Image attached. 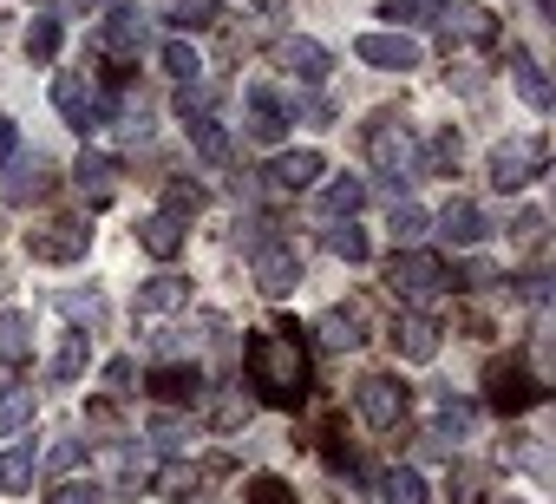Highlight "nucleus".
<instances>
[{
	"instance_id": "obj_1",
	"label": "nucleus",
	"mask_w": 556,
	"mask_h": 504,
	"mask_svg": "<svg viewBox=\"0 0 556 504\" xmlns=\"http://www.w3.org/2000/svg\"><path fill=\"white\" fill-rule=\"evenodd\" d=\"M249 387L268 406H302L308 400V354L295 341V328H268L249 341Z\"/></svg>"
},
{
	"instance_id": "obj_2",
	"label": "nucleus",
	"mask_w": 556,
	"mask_h": 504,
	"mask_svg": "<svg viewBox=\"0 0 556 504\" xmlns=\"http://www.w3.org/2000/svg\"><path fill=\"white\" fill-rule=\"evenodd\" d=\"M387 289H393L400 302L426 308V302H439V295L452 289V269H445V256H432V249H400L393 269H387Z\"/></svg>"
},
{
	"instance_id": "obj_3",
	"label": "nucleus",
	"mask_w": 556,
	"mask_h": 504,
	"mask_svg": "<svg viewBox=\"0 0 556 504\" xmlns=\"http://www.w3.org/2000/svg\"><path fill=\"white\" fill-rule=\"evenodd\" d=\"M367 158H374V171H380L393 190L419 177V151H413V131H406L393 112H380V118L367 125Z\"/></svg>"
},
{
	"instance_id": "obj_4",
	"label": "nucleus",
	"mask_w": 556,
	"mask_h": 504,
	"mask_svg": "<svg viewBox=\"0 0 556 504\" xmlns=\"http://www.w3.org/2000/svg\"><path fill=\"white\" fill-rule=\"evenodd\" d=\"M249 269H255V289H262L268 302H282V295L302 282V263H295V249H289L282 236H262V242H249Z\"/></svg>"
},
{
	"instance_id": "obj_5",
	"label": "nucleus",
	"mask_w": 556,
	"mask_h": 504,
	"mask_svg": "<svg viewBox=\"0 0 556 504\" xmlns=\"http://www.w3.org/2000/svg\"><path fill=\"white\" fill-rule=\"evenodd\" d=\"M543 158H549L543 138H504V144L491 151V184H497V190H523L530 177H543Z\"/></svg>"
},
{
	"instance_id": "obj_6",
	"label": "nucleus",
	"mask_w": 556,
	"mask_h": 504,
	"mask_svg": "<svg viewBox=\"0 0 556 504\" xmlns=\"http://www.w3.org/2000/svg\"><path fill=\"white\" fill-rule=\"evenodd\" d=\"M354 406H361V419H367V426L393 432V426L406 419V387H400L393 374H367V380L354 387Z\"/></svg>"
},
{
	"instance_id": "obj_7",
	"label": "nucleus",
	"mask_w": 556,
	"mask_h": 504,
	"mask_svg": "<svg viewBox=\"0 0 556 504\" xmlns=\"http://www.w3.org/2000/svg\"><path fill=\"white\" fill-rule=\"evenodd\" d=\"M484 400H491L497 413H523V406H536V400H543V380H536L530 367L504 361V367H491V374H484Z\"/></svg>"
},
{
	"instance_id": "obj_8",
	"label": "nucleus",
	"mask_w": 556,
	"mask_h": 504,
	"mask_svg": "<svg viewBox=\"0 0 556 504\" xmlns=\"http://www.w3.org/2000/svg\"><path fill=\"white\" fill-rule=\"evenodd\" d=\"M86 242H92L86 223H40V229H27V256L34 263H79Z\"/></svg>"
},
{
	"instance_id": "obj_9",
	"label": "nucleus",
	"mask_w": 556,
	"mask_h": 504,
	"mask_svg": "<svg viewBox=\"0 0 556 504\" xmlns=\"http://www.w3.org/2000/svg\"><path fill=\"white\" fill-rule=\"evenodd\" d=\"M367 66H380V73H419L426 66V47L413 40V34H361V47H354Z\"/></svg>"
},
{
	"instance_id": "obj_10",
	"label": "nucleus",
	"mask_w": 556,
	"mask_h": 504,
	"mask_svg": "<svg viewBox=\"0 0 556 504\" xmlns=\"http://www.w3.org/2000/svg\"><path fill=\"white\" fill-rule=\"evenodd\" d=\"M53 105H60V118H66L73 131H99V125H105V99H99L79 73H60V79H53Z\"/></svg>"
},
{
	"instance_id": "obj_11",
	"label": "nucleus",
	"mask_w": 556,
	"mask_h": 504,
	"mask_svg": "<svg viewBox=\"0 0 556 504\" xmlns=\"http://www.w3.org/2000/svg\"><path fill=\"white\" fill-rule=\"evenodd\" d=\"M242 112H249V138H255V144H282V131H289V99H282V92L249 86V92H242Z\"/></svg>"
},
{
	"instance_id": "obj_12",
	"label": "nucleus",
	"mask_w": 556,
	"mask_h": 504,
	"mask_svg": "<svg viewBox=\"0 0 556 504\" xmlns=\"http://www.w3.org/2000/svg\"><path fill=\"white\" fill-rule=\"evenodd\" d=\"M315 177H321V151H308V144H302V151H282V158L262 171V184H268L275 197H302Z\"/></svg>"
},
{
	"instance_id": "obj_13",
	"label": "nucleus",
	"mask_w": 556,
	"mask_h": 504,
	"mask_svg": "<svg viewBox=\"0 0 556 504\" xmlns=\"http://www.w3.org/2000/svg\"><path fill=\"white\" fill-rule=\"evenodd\" d=\"M92 47H99V53H105L112 66H131V60L144 53V21L118 8L112 21H99V34H92Z\"/></svg>"
},
{
	"instance_id": "obj_14",
	"label": "nucleus",
	"mask_w": 556,
	"mask_h": 504,
	"mask_svg": "<svg viewBox=\"0 0 556 504\" xmlns=\"http://www.w3.org/2000/svg\"><path fill=\"white\" fill-rule=\"evenodd\" d=\"M432 223H439V236H445L452 249H478V242L491 236V216H484L478 203H465V197H452V203H445Z\"/></svg>"
},
{
	"instance_id": "obj_15",
	"label": "nucleus",
	"mask_w": 556,
	"mask_h": 504,
	"mask_svg": "<svg viewBox=\"0 0 556 504\" xmlns=\"http://www.w3.org/2000/svg\"><path fill=\"white\" fill-rule=\"evenodd\" d=\"M73 184H79L86 203H112V197H118V158H112V151H79Z\"/></svg>"
},
{
	"instance_id": "obj_16",
	"label": "nucleus",
	"mask_w": 556,
	"mask_h": 504,
	"mask_svg": "<svg viewBox=\"0 0 556 504\" xmlns=\"http://www.w3.org/2000/svg\"><path fill=\"white\" fill-rule=\"evenodd\" d=\"M275 60H282V66H289V73H295L302 86H321V79L334 73V60H328V47H315L308 34H289L282 47H275Z\"/></svg>"
},
{
	"instance_id": "obj_17",
	"label": "nucleus",
	"mask_w": 556,
	"mask_h": 504,
	"mask_svg": "<svg viewBox=\"0 0 556 504\" xmlns=\"http://www.w3.org/2000/svg\"><path fill=\"white\" fill-rule=\"evenodd\" d=\"M439 21H445V34H452L458 47H491V40H497V14H491V8H471V0H465V8H445Z\"/></svg>"
},
{
	"instance_id": "obj_18",
	"label": "nucleus",
	"mask_w": 556,
	"mask_h": 504,
	"mask_svg": "<svg viewBox=\"0 0 556 504\" xmlns=\"http://www.w3.org/2000/svg\"><path fill=\"white\" fill-rule=\"evenodd\" d=\"M361 203H367V177H334V184L321 190V216H328V223H354Z\"/></svg>"
},
{
	"instance_id": "obj_19",
	"label": "nucleus",
	"mask_w": 556,
	"mask_h": 504,
	"mask_svg": "<svg viewBox=\"0 0 556 504\" xmlns=\"http://www.w3.org/2000/svg\"><path fill=\"white\" fill-rule=\"evenodd\" d=\"M321 341H328V348H341V354H348V348H361V341H367V315H361L354 302H348V308H328V315H321Z\"/></svg>"
},
{
	"instance_id": "obj_20",
	"label": "nucleus",
	"mask_w": 556,
	"mask_h": 504,
	"mask_svg": "<svg viewBox=\"0 0 556 504\" xmlns=\"http://www.w3.org/2000/svg\"><path fill=\"white\" fill-rule=\"evenodd\" d=\"M393 341H400V354H406V361H419V367H426V361L439 354V322H432V315H406Z\"/></svg>"
},
{
	"instance_id": "obj_21",
	"label": "nucleus",
	"mask_w": 556,
	"mask_h": 504,
	"mask_svg": "<svg viewBox=\"0 0 556 504\" xmlns=\"http://www.w3.org/2000/svg\"><path fill=\"white\" fill-rule=\"evenodd\" d=\"M151 393H157V400H170V406H184V400H197V393H203V374H197V367H184V361H170V367H157V374H151Z\"/></svg>"
},
{
	"instance_id": "obj_22",
	"label": "nucleus",
	"mask_w": 556,
	"mask_h": 504,
	"mask_svg": "<svg viewBox=\"0 0 556 504\" xmlns=\"http://www.w3.org/2000/svg\"><path fill=\"white\" fill-rule=\"evenodd\" d=\"M190 302V282L184 276H151L144 289H138V308L144 315H170V308H184Z\"/></svg>"
},
{
	"instance_id": "obj_23",
	"label": "nucleus",
	"mask_w": 556,
	"mask_h": 504,
	"mask_svg": "<svg viewBox=\"0 0 556 504\" xmlns=\"http://www.w3.org/2000/svg\"><path fill=\"white\" fill-rule=\"evenodd\" d=\"M138 242L151 249V256H157V263H170V256H177V249H184V223H177L170 210H157V216H151V223L138 229Z\"/></svg>"
},
{
	"instance_id": "obj_24",
	"label": "nucleus",
	"mask_w": 556,
	"mask_h": 504,
	"mask_svg": "<svg viewBox=\"0 0 556 504\" xmlns=\"http://www.w3.org/2000/svg\"><path fill=\"white\" fill-rule=\"evenodd\" d=\"M27 354H34V322L8 308V315H0V367H21Z\"/></svg>"
},
{
	"instance_id": "obj_25",
	"label": "nucleus",
	"mask_w": 556,
	"mask_h": 504,
	"mask_svg": "<svg viewBox=\"0 0 556 504\" xmlns=\"http://www.w3.org/2000/svg\"><path fill=\"white\" fill-rule=\"evenodd\" d=\"M510 73H517L523 105H530V112H549V79H543V66H536L530 53H517V47H510Z\"/></svg>"
},
{
	"instance_id": "obj_26",
	"label": "nucleus",
	"mask_w": 556,
	"mask_h": 504,
	"mask_svg": "<svg viewBox=\"0 0 556 504\" xmlns=\"http://www.w3.org/2000/svg\"><path fill=\"white\" fill-rule=\"evenodd\" d=\"M86 361H92V341H86V328H73V335L53 348V380H60V387H73V380L86 374Z\"/></svg>"
},
{
	"instance_id": "obj_27",
	"label": "nucleus",
	"mask_w": 556,
	"mask_h": 504,
	"mask_svg": "<svg viewBox=\"0 0 556 504\" xmlns=\"http://www.w3.org/2000/svg\"><path fill=\"white\" fill-rule=\"evenodd\" d=\"M471 426H478V413L445 393V400H439V419H432V439H439V445H458V439H471Z\"/></svg>"
},
{
	"instance_id": "obj_28",
	"label": "nucleus",
	"mask_w": 556,
	"mask_h": 504,
	"mask_svg": "<svg viewBox=\"0 0 556 504\" xmlns=\"http://www.w3.org/2000/svg\"><path fill=\"white\" fill-rule=\"evenodd\" d=\"M112 491L118 497H144L151 491V465L138 452H112Z\"/></svg>"
},
{
	"instance_id": "obj_29",
	"label": "nucleus",
	"mask_w": 556,
	"mask_h": 504,
	"mask_svg": "<svg viewBox=\"0 0 556 504\" xmlns=\"http://www.w3.org/2000/svg\"><path fill=\"white\" fill-rule=\"evenodd\" d=\"M34 426V387H0V432H27Z\"/></svg>"
},
{
	"instance_id": "obj_30",
	"label": "nucleus",
	"mask_w": 556,
	"mask_h": 504,
	"mask_svg": "<svg viewBox=\"0 0 556 504\" xmlns=\"http://www.w3.org/2000/svg\"><path fill=\"white\" fill-rule=\"evenodd\" d=\"M190 144H197L203 164H229V131L216 118H190Z\"/></svg>"
},
{
	"instance_id": "obj_31",
	"label": "nucleus",
	"mask_w": 556,
	"mask_h": 504,
	"mask_svg": "<svg viewBox=\"0 0 556 504\" xmlns=\"http://www.w3.org/2000/svg\"><path fill=\"white\" fill-rule=\"evenodd\" d=\"M380 497H387V504H426V478H419L413 465H393V471L380 478Z\"/></svg>"
},
{
	"instance_id": "obj_32",
	"label": "nucleus",
	"mask_w": 556,
	"mask_h": 504,
	"mask_svg": "<svg viewBox=\"0 0 556 504\" xmlns=\"http://www.w3.org/2000/svg\"><path fill=\"white\" fill-rule=\"evenodd\" d=\"M34 471H40V452L34 445H14L8 458H0V491H27Z\"/></svg>"
},
{
	"instance_id": "obj_33",
	"label": "nucleus",
	"mask_w": 556,
	"mask_h": 504,
	"mask_svg": "<svg viewBox=\"0 0 556 504\" xmlns=\"http://www.w3.org/2000/svg\"><path fill=\"white\" fill-rule=\"evenodd\" d=\"M445 8H452V0H387L380 21H393V34H400V27H413V21H439Z\"/></svg>"
},
{
	"instance_id": "obj_34",
	"label": "nucleus",
	"mask_w": 556,
	"mask_h": 504,
	"mask_svg": "<svg viewBox=\"0 0 556 504\" xmlns=\"http://www.w3.org/2000/svg\"><path fill=\"white\" fill-rule=\"evenodd\" d=\"M328 249H334L341 263H367V256H374L367 229H354V223H334V229H328Z\"/></svg>"
},
{
	"instance_id": "obj_35",
	"label": "nucleus",
	"mask_w": 556,
	"mask_h": 504,
	"mask_svg": "<svg viewBox=\"0 0 556 504\" xmlns=\"http://www.w3.org/2000/svg\"><path fill=\"white\" fill-rule=\"evenodd\" d=\"M164 73H170L177 86L203 79V60H197V47H190V40H164Z\"/></svg>"
},
{
	"instance_id": "obj_36",
	"label": "nucleus",
	"mask_w": 556,
	"mask_h": 504,
	"mask_svg": "<svg viewBox=\"0 0 556 504\" xmlns=\"http://www.w3.org/2000/svg\"><path fill=\"white\" fill-rule=\"evenodd\" d=\"M47 504H105V484H92V478H60V484L47 491Z\"/></svg>"
},
{
	"instance_id": "obj_37",
	"label": "nucleus",
	"mask_w": 556,
	"mask_h": 504,
	"mask_svg": "<svg viewBox=\"0 0 556 504\" xmlns=\"http://www.w3.org/2000/svg\"><path fill=\"white\" fill-rule=\"evenodd\" d=\"M53 53H60V21L40 14V21L27 27V60H53Z\"/></svg>"
},
{
	"instance_id": "obj_38",
	"label": "nucleus",
	"mask_w": 556,
	"mask_h": 504,
	"mask_svg": "<svg viewBox=\"0 0 556 504\" xmlns=\"http://www.w3.org/2000/svg\"><path fill=\"white\" fill-rule=\"evenodd\" d=\"M210 105H216V86H210V79H190V86L177 92V112H184V125H190V118H210Z\"/></svg>"
},
{
	"instance_id": "obj_39",
	"label": "nucleus",
	"mask_w": 556,
	"mask_h": 504,
	"mask_svg": "<svg viewBox=\"0 0 556 504\" xmlns=\"http://www.w3.org/2000/svg\"><path fill=\"white\" fill-rule=\"evenodd\" d=\"M419 171H439V177H452V171H458V138H452V131H439V138L426 144Z\"/></svg>"
},
{
	"instance_id": "obj_40",
	"label": "nucleus",
	"mask_w": 556,
	"mask_h": 504,
	"mask_svg": "<svg viewBox=\"0 0 556 504\" xmlns=\"http://www.w3.org/2000/svg\"><path fill=\"white\" fill-rule=\"evenodd\" d=\"M151 439H157V452H184L190 445V426L177 413H151Z\"/></svg>"
},
{
	"instance_id": "obj_41",
	"label": "nucleus",
	"mask_w": 556,
	"mask_h": 504,
	"mask_svg": "<svg viewBox=\"0 0 556 504\" xmlns=\"http://www.w3.org/2000/svg\"><path fill=\"white\" fill-rule=\"evenodd\" d=\"M249 504H295V484H282V478H249Z\"/></svg>"
},
{
	"instance_id": "obj_42",
	"label": "nucleus",
	"mask_w": 556,
	"mask_h": 504,
	"mask_svg": "<svg viewBox=\"0 0 556 504\" xmlns=\"http://www.w3.org/2000/svg\"><path fill=\"white\" fill-rule=\"evenodd\" d=\"M210 14H216V0H177V8H170V21L190 34V27H210Z\"/></svg>"
},
{
	"instance_id": "obj_43",
	"label": "nucleus",
	"mask_w": 556,
	"mask_h": 504,
	"mask_svg": "<svg viewBox=\"0 0 556 504\" xmlns=\"http://www.w3.org/2000/svg\"><path fill=\"white\" fill-rule=\"evenodd\" d=\"M164 203H170V216L184 223V216H197V210H203V190H197V184H170V197H164Z\"/></svg>"
},
{
	"instance_id": "obj_44",
	"label": "nucleus",
	"mask_w": 556,
	"mask_h": 504,
	"mask_svg": "<svg viewBox=\"0 0 556 504\" xmlns=\"http://www.w3.org/2000/svg\"><path fill=\"white\" fill-rule=\"evenodd\" d=\"M426 223H432V216H426V210H419V203H406V197H400V203H393V236H419V229H426Z\"/></svg>"
},
{
	"instance_id": "obj_45",
	"label": "nucleus",
	"mask_w": 556,
	"mask_h": 504,
	"mask_svg": "<svg viewBox=\"0 0 556 504\" xmlns=\"http://www.w3.org/2000/svg\"><path fill=\"white\" fill-rule=\"evenodd\" d=\"M60 308H66L73 322H99V315H105V302H99V295H60Z\"/></svg>"
},
{
	"instance_id": "obj_46",
	"label": "nucleus",
	"mask_w": 556,
	"mask_h": 504,
	"mask_svg": "<svg viewBox=\"0 0 556 504\" xmlns=\"http://www.w3.org/2000/svg\"><path fill=\"white\" fill-rule=\"evenodd\" d=\"M210 419H216L223 432H236V426H249V400H223V406H216Z\"/></svg>"
},
{
	"instance_id": "obj_47",
	"label": "nucleus",
	"mask_w": 556,
	"mask_h": 504,
	"mask_svg": "<svg viewBox=\"0 0 556 504\" xmlns=\"http://www.w3.org/2000/svg\"><path fill=\"white\" fill-rule=\"evenodd\" d=\"M118 131H125V138H144V131H151V112H144V105H125V112H118Z\"/></svg>"
},
{
	"instance_id": "obj_48",
	"label": "nucleus",
	"mask_w": 556,
	"mask_h": 504,
	"mask_svg": "<svg viewBox=\"0 0 556 504\" xmlns=\"http://www.w3.org/2000/svg\"><path fill=\"white\" fill-rule=\"evenodd\" d=\"M14 151H21V131H14V118H8V112H0V164H8Z\"/></svg>"
},
{
	"instance_id": "obj_49",
	"label": "nucleus",
	"mask_w": 556,
	"mask_h": 504,
	"mask_svg": "<svg viewBox=\"0 0 556 504\" xmlns=\"http://www.w3.org/2000/svg\"><path fill=\"white\" fill-rule=\"evenodd\" d=\"M105 387H112V393H131V361H112V367H105Z\"/></svg>"
},
{
	"instance_id": "obj_50",
	"label": "nucleus",
	"mask_w": 556,
	"mask_h": 504,
	"mask_svg": "<svg viewBox=\"0 0 556 504\" xmlns=\"http://www.w3.org/2000/svg\"><path fill=\"white\" fill-rule=\"evenodd\" d=\"M491 282H497V269H491V263H471V269H465V289H491Z\"/></svg>"
},
{
	"instance_id": "obj_51",
	"label": "nucleus",
	"mask_w": 556,
	"mask_h": 504,
	"mask_svg": "<svg viewBox=\"0 0 556 504\" xmlns=\"http://www.w3.org/2000/svg\"><path fill=\"white\" fill-rule=\"evenodd\" d=\"M458 504H484V491H478V478H458V491H452Z\"/></svg>"
},
{
	"instance_id": "obj_52",
	"label": "nucleus",
	"mask_w": 556,
	"mask_h": 504,
	"mask_svg": "<svg viewBox=\"0 0 556 504\" xmlns=\"http://www.w3.org/2000/svg\"><path fill=\"white\" fill-rule=\"evenodd\" d=\"M184 504H210V497H184Z\"/></svg>"
},
{
	"instance_id": "obj_53",
	"label": "nucleus",
	"mask_w": 556,
	"mask_h": 504,
	"mask_svg": "<svg viewBox=\"0 0 556 504\" xmlns=\"http://www.w3.org/2000/svg\"><path fill=\"white\" fill-rule=\"evenodd\" d=\"M92 8H112V0H92Z\"/></svg>"
}]
</instances>
